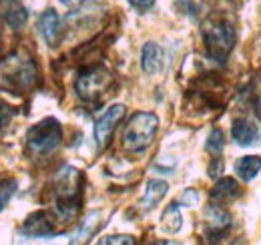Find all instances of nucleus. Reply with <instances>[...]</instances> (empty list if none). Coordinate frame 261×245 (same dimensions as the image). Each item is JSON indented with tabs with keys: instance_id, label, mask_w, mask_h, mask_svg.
<instances>
[{
	"instance_id": "f3484780",
	"label": "nucleus",
	"mask_w": 261,
	"mask_h": 245,
	"mask_svg": "<svg viewBox=\"0 0 261 245\" xmlns=\"http://www.w3.org/2000/svg\"><path fill=\"white\" fill-rule=\"evenodd\" d=\"M183 225V217H181V211H179V205L173 203L167 207V211L163 213V229L167 233H177Z\"/></svg>"
},
{
	"instance_id": "7ed1b4c3",
	"label": "nucleus",
	"mask_w": 261,
	"mask_h": 245,
	"mask_svg": "<svg viewBox=\"0 0 261 245\" xmlns=\"http://www.w3.org/2000/svg\"><path fill=\"white\" fill-rule=\"evenodd\" d=\"M81 203V173L72 167H65L57 177V211L70 219L79 211Z\"/></svg>"
},
{
	"instance_id": "aec40b11",
	"label": "nucleus",
	"mask_w": 261,
	"mask_h": 245,
	"mask_svg": "<svg viewBox=\"0 0 261 245\" xmlns=\"http://www.w3.org/2000/svg\"><path fill=\"white\" fill-rule=\"evenodd\" d=\"M175 2H177V8L183 14L193 16V18H195L197 14H199V10H201V0H175Z\"/></svg>"
},
{
	"instance_id": "39448f33",
	"label": "nucleus",
	"mask_w": 261,
	"mask_h": 245,
	"mask_svg": "<svg viewBox=\"0 0 261 245\" xmlns=\"http://www.w3.org/2000/svg\"><path fill=\"white\" fill-rule=\"evenodd\" d=\"M2 72L6 77V83L18 91L31 89L36 83V66L31 59H24L22 55H12L2 62Z\"/></svg>"
},
{
	"instance_id": "412c9836",
	"label": "nucleus",
	"mask_w": 261,
	"mask_h": 245,
	"mask_svg": "<svg viewBox=\"0 0 261 245\" xmlns=\"http://www.w3.org/2000/svg\"><path fill=\"white\" fill-rule=\"evenodd\" d=\"M129 4L133 8H137L139 12H147L155 6V0H129Z\"/></svg>"
},
{
	"instance_id": "9d476101",
	"label": "nucleus",
	"mask_w": 261,
	"mask_h": 245,
	"mask_svg": "<svg viewBox=\"0 0 261 245\" xmlns=\"http://www.w3.org/2000/svg\"><path fill=\"white\" fill-rule=\"evenodd\" d=\"M229 225H231V215L221 207V205H209L207 211H205V227H207V233L217 237L221 235L223 231H227Z\"/></svg>"
},
{
	"instance_id": "0eeeda50",
	"label": "nucleus",
	"mask_w": 261,
	"mask_h": 245,
	"mask_svg": "<svg viewBox=\"0 0 261 245\" xmlns=\"http://www.w3.org/2000/svg\"><path fill=\"white\" fill-rule=\"evenodd\" d=\"M125 105H113L111 109H107L100 117H98L97 125H95V141H97L98 149H105L113 137L115 127L121 122V119L125 117Z\"/></svg>"
},
{
	"instance_id": "4468645a",
	"label": "nucleus",
	"mask_w": 261,
	"mask_h": 245,
	"mask_svg": "<svg viewBox=\"0 0 261 245\" xmlns=\"http://www.w3.org/2000/svg\"><path fill=\"white\" fill-rule=\"evenodd\" d=\"M167 191H169V185L165 183V181H161V179H151V181L147 183L143 201H141L143 209H153V207L163 199L165 195H167Z\"/></svg>"
},
{
	"instance_id": "f257e3e1",
	"label": "nucleus",
	"mask_w": 261,
	"mask_h": 245,
	"mask_svg": "<svg viewBox=\"0 0 261 245\" xmlns=\"http://www.w3.org/2000/svg\"><path fill=\"white\" fill-rule=\"evenodd\" d=\"M159 131V119L153 113H137L123 133V147L130 153L145 151Z\"/></svg>"
},
{
	"instance_id": "a878e982",
	"label": "nucleus",
	"mask_w": 261,
	"mask_h": 245,
	"mask_svg": "<svg viewBox=\"0 0 261 245\" xmlns=\"http://www.w3.org/2000/svg\"><path fill=\"white\" fill-rule=\"evenodd\" d=\"M255 113L261 119V79L259 83H257V87H255Z\"/></svg>"
},
{
	"instance_id": "2eb2a0df",
	"label": "nucleus",
	"mask_w": 261,
	"mask_h": 245,
	"mask_svg": "<svg viewBox=\"0 0 261 245\" xmlns=\"http://www.w3.org/2000/svg\"><path fill=\"white\" fill-rule=\"evenodd\" d=\"M259 171H261V157H257V155L241 157V159L235 163V173H237L243 181H253Z\"/></svg>"
},
{
	"instance_id": "5701e85b",
	"label": "nucleus",
	"mask_w": 261,
	"mask_h": 245,
	"mask_svg": "<svg viewBox=\"0 0 261 245\" xmlns=\"http://www.w3.org/2000/svg\"><path fill=\"white\" fill-rule=\"evenodd\" d=\"M102 243H127V245H133L135 243V239L129 237V235H113V237H107V239H102Z\"/></svg>"
},
{
	"instance_id": "4be33fe9",
	"label": "nucleus",
	"mask_w": 261,
	"mask_h": 245,
	"mask_svg": "<svg viewBox=\"0 0 261 245\" xmlns=\"http://www.w3.org/2000/svg\"><path fill=\"white\" fill-rule=\"evenodd\" d=\"M12 115H14V111H12L10 107H6V105H0V129H4V127L10 122Z\"/></svg>"
},
{
	"instance_id": "f8f14e48",
	"label": "nucleus",
	"mask_w": 261,
	"mask_h": 245,
	"mask_svg": "<svg viewBox=\"0 0 261 245\" xmlns=\"http://www.w3.org/2000/svg\"><path fill=\"white\" fill-rule=\"evenodd\" d=\"M141 66L145 75H157L163 68V51L155 42H147L141 53Z\"/></svg>"
},
{
	"instance_id": "20e7f679",
	"label": "nucleus",
	"mask_w": 261,
	"mask_h": 245,
	"mask_svg": "<svg viewBox=\"0 0 261 245\" xmlns=\"http://www.w3.org/2000/svg\"><path fill=\"white\" fill-rule=\"evenodd\" d=\"M63 141V129L57 119H44L34 125L27 135V143L33 153L48 155L53 153Z\"/></svg>"
},
{
	"instance_id": "a211bd4d",
	"label": "nucleus",
	"mask_w": 261,
	"mask_h": 245,
	"mask_svg": "<svg viewBox=\"0 0 261 245\" xmlns=\"http://www.w3.org/2000/svg\"><path fill=\"white\" fill-rule=\"evenodd\" d=\"M16 191V181L14 179H4L0 181V211L6 207V203L10 201V197Z\"/></svg>"
},
{
	"instance_id": "ddd939ff",
	"label": "nucleus",
	"mask_w": 261,
	"mask_h": 245,
	"mask_svg": "<svg viewBox=\"0 0 261 245\" xmlns=\"http://www.w3.org/2000/svg\"><path fill=\"white\" fill-rule=\"evenodd\" d=\"M231 135H233L235 143L241 145V147L253 145V143L257 141V137H259L255 125L249 121H243V119H239V121L233 122V127H231Z\"/></svg>"
},
{
	"instance_id": "6e6552de",
	"label": "nucleus",
	"mask_w": 261,
	"mask_h": 245,
	"mask_svg": "<svg viewBox=\"0 0 261 245\" xmlns=\"http://www.w3.org/2000/svg\"><path fill=\"white\" fill-rule=\"evenodd\" d=\"M22 233L27 237H48V235H55L57 233V227H55V221L53 217L44 211H38L33 213L22 225Z\"/></svg>"
},
{
	"instance_id": "393cba45",
	"label": "nucleus",
	"mask_w": 261,
	"mask_h": 245,
	"mask_svg": "<svg viewBox=\"0 0 261 245\" xmlns=\"http://www.w3.org/2000/svg\"><path fill=\"white\" fill-rule=\"evenodd\" d=\"M183 201H185V203H189V205H197L199 195H197L195 191H191V189H189V191H185V193H183Z\"/></svg>"
},
{
	"instance_id": "423d86ee",
	"label": "nucleus",
	"mask_w": 261,
	"mask_h": 245,
	"mask_svg": "<svg viewBox=\"0 0 261 245\" xmlns=\"http://www.w3.org/2000/svg\"><path fill=\"white\" fill-rule=\"evenodd\" d=\"M111 85V72L102 66H91L83 70L76 79V92L83 101H97L102 96V92L109 89Z\"/></svg>"
},
{
	"instance_id": "1a4fd4ad",
	"label": "nucleus",
	"mask_w": 261,
	"mask_h": 245,
	"mask_svg": "<svg viewBox=\"0 0 261 245\" xmlns=\"http://www.w3.org/2000/svg\"><path fill=\"white\" fill-rule=\"evenodd\" d=\"M38 31H40L44 42L48 46H55L59 42V38H61V18H59L57 10L48 8V10H44L40 14V18H38Z\"/></svg>"
},
{
	"instance_id": "dca6fc26",
	"label": "nucleus",
	"mask_w": 261,
	"mask_h": 245,
	"mask_svg": "<svg viewBox=\"0 0 261 245\" xmlns=\"http://www.w3.org/2000/svg\"><path fill=\"white\" fill-rule=\"evenodd\" d=\"M239 195V185L235 179H221L219 183L213 187V191H211V199L215 201V203H225V201H231V199H235Z\"/></svg>"
},
{
	"instance_id": "6ab92c4d",
	"label": "nucleus",
	"mask_w": 261,
	"mask_h": 245,
	"mask_svg": "<svg viewBox=\"0 0 261 245\" xmlns=\"http://www.w3.org/2000/svg\"><path fill=\"white\" fill-rule=\"evenodd\" d=\"M221 149H223V133H221L219 129H215V131L209 135V139H207V151L213 155H219Z\"/></svg>"
},
{
	"instance_id": "b1692460",
	"label": "nucleus",
	"mask_w": 261,
	"mask_h": 245,
	"mask_svg": "<svg viewBox=\"0 0 261 245\" xmlns=\"http://www.w3.org/2000/svg\"><path fill=\"white\" fill-rule=\"evenodd\" d=\"M221 171H223V161L217 157V159H215V163L209 167V175H211V177H217Z\"/></svg>"
},
{
	"instance_id": "9b49d317",
	"label": "nucleus",
	"mask_w": 261,
	"mask_h": 245,
	"mask_svg": "<svg viewBox=\"0 0 261 245\" xmlns=\"http://www.w3.org/2000/svg\"><path fill=\"white\" fill-rule=\"evenodd\" d=\"M0 8H2L4 20L8 22L10 29L20 31V29L27 24L29 12H27V8H24L18 0H0Z\"/></svg>"
},
{
	"instance_id": "bb28decb",
	"label": "nucleus",
	"mask_w": 261,
	"mask_h": 245,
	"mask_svg": "<svg viewBox=\"0 0 261 245\" xmlns=\"http://www.w3.org/2000/svg\"><path fill=\"white\" fill-rule=\"evenodd\" d=\"M61 2H63V4H68V2H70V0H61Z\"/></svg>"
},
{
	"instance_id": "f03ea898",
	"label": "nucleus",
	"mask_w": 261,
	"mask_h": 245,
	"mask_svg": "<svg viewBox=\"0 0 261 245\" xmlns=\"http://www.w3.org/2000/svg\"><path fill=\"white\" fill-rule=\"evenodd\" d=\"M203 40H205L209 57L223 62L235 46V29L229 24L227 20L209 18L203 24Z\"/></svg>"
}]
</instances>
